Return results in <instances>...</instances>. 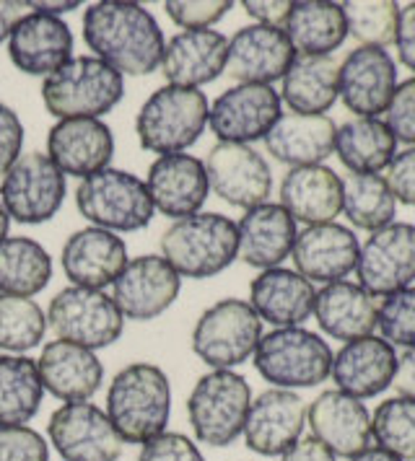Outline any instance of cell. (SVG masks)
<instances>
[{
  "mask_svg": "<svg viewBox=\"0 0 415 461\" xmlns=\"http://www.w3.org/2000/svg\"><path fill=\"white\" fill-rule=\"evenodd\" d=\"M83 40L120 76H151L164 55V32L141 3L99 0L83 11Z\"/></svg>",
  "mask_w": 415,
  "mask_h": 461,
  "instance_id": "obj_1",
  "label": "cell"
},
{
  "mask_svg": "<svg viewBox=\"0 0 415 461\" xmlns=\"http://www.w3.org/2000/svg\"><path fill=\"white\" fill-rule=\"evenodd\" d=\"M171 415V384L153 363H130L112 378L106 392V418L124 443L156 438Z\"/></svg>",
  "mask_w": 415,
  "mask_h": 461,
  "instance_id": "obj_2",
  "label": "cell"
},
{
  "mask_svg": "<svg viewBox=\"0 0 415 461\" xmlns=\"http://www.w3.org/2000/svg\"><path fill=\"white\" fill-rule=\"evenodd\" d=\"M159 247L180 277L206 280L231 267L239 249V230L221 212H195L174 221L161 233Z\"/></svg>",
  "mask_w": 415,
  "mask_h": 461,
  "instance_id": "obj_3",
  "label": "cell"
},
{
  "mask_svg": "<svg viewBox=\"0 0 415 461\" xmlns=\"http://www.w3.org/2000/svg\"><path fill=\"white\" fill-rule=\"evenodd\" d=\"M123 96V76L94 55L70 58L42 81L44 109L58 120H99Z\"/></svg>",
  "mask_w": 415,
  "mask_h": 461,
  "instance_id": "obj_4",
  "label": "cell"
},
{
  "mask_svg": "<svg viewBox=\"0 0 415 461\" xmlns=\"http://www.w3.org/2000/svg\"><path fill=\"white\" fill-rule=\"evenodd\" d=\"M208 109V96L200 88L161 86L145 99L135 117L141 148L156 156L185 153L203 138Z\"/></svg>",
  "mask_w": 415,
  "mask_h": 461,
  "instance_id": "obj_5",
  "label": "cell"
},
{
  "mask_svg": "<svg viewBox=\"0 0 415 461\" xmlns=\"http://www.w3.org/2000/svg\"><path fill=\"white\" fill-rule=\"evenodd\" d=\"M330 345L304 327L272 330L257 342L254 368L275 389H311L332 371Z\"/></svg>",
  "mask_w": 415,
  "mask_h": 461,
  "instance_id": "obj_6",
  "label": "cell"
},
{
  "mask_svg": "<svg viewBox=\"0 0 415 461\" xmlns=\"http://www.w3.org/2000/svg\"><path fill=\"white\" fill-rule=\"evenodd\" d=\"M76 208L91 226L112 233L145 229L156 212L143 179L124 168H104L81 179L76 189Z\"/></svg>",
  "mask_w": 415,
  "mask_h": 461,
  "instance_id": "obj_7",
  "label": "cell"
},
{
  "mask_svg": "<svg viewBox=\"0 0 415 461\" xmlns=\"http://www.w3.org/2000/svg\"><path fill=\"white\" fill-rule=\"evenodd\" d=\"M249 404L247 378L234 371H210L198 378L187 397V420L200 443L224 448L244 433Z\"/></svg>",
  "mask_w": 415,
  "mask_h": 461,
  "instance_id": "obj_8",
  "label": "cell"
},
{
  "mask_svg": "<svg viewBox=\"0 0 415 461\" xmlns=\"http://www.w3.org/2000/svg\"><path fill=\"white\" fill-rule=\"evenodd\" d=\"M263 339V319L242 298L208 306L192 330V353L213 371H231L254 356Z\"/></svg>",
  "mask_w": 415,
  "mask_h": 461,
  "instance_id": "obj_9",
  "label": "cell"
},
{
  "mask_svg": "<svg viewBox=\"0 0 415 461\" xmlns=\"http://www.w3.org/2000/svg\"><path fill=\"white\" fill-rule=\"evenodd\" d=\"M65 200V174L47 153L32 150L5 171L0 182V205L21 226H40L58 215Z\"/></svg>",
  "mask_w": 415,
  "mask_h": 461,
  "instance_id": "obj_10",
  "label": "cell"
},
{
  "mask_svg": "<svg viewBox=\"0 0 415 461\" xmlns=\"http://www.w3.org/2000/svg\"><path fill=\"white\" fill-rule=\"evenodd\" d=\"M47 324L52 327L58 339L81 345L86 350H99L120 339L124 316L120 314L112 295L70 285L50 301Z\"/></svg>",
  "mask_w": 415,
  "mask_h": 461,
  "instance_id": "obj_11",
  "label": "cell"
},
{
  "mask_svg": "<svg viewBox=\"0 0 415 461\" xmlns=\"http://www.w3.org/2000/svg\"><path fill=\"white\" fill-rule=\"evenodd\" d=\"M47 436L62 461H117L123 456L124 440L91 402H65L50 422Z\"/></svg>",
  "mask_w": 415,
  "mask_h": 461,
  "instance_id": "obj_12",
  "label": "cell"
},
{
  "mask_svg": "<svg viewBox=\"0 0 415 461\" xmlns=\"http://www.w3.org/2000/svg\"><path fill=\"white\" fill-rule=\"evenodd\" d=\"M281 94L272 86L239 84L226 88L208 109V125L218 143L265 140L270 127L281 120Z\"/></svg>",
  "mask_w": 415,
  "mask_h": 461,
  "instance_id": "obj_13",
  "label": "cell"
},
{
  "mask_svg": "<svg viewBox=\"0 0 415 461\" xmlns=\"http://www.w3.org/2000/svg\"><path fill=\"white\" fill-rule=\"evenodd\" d=\"M355 273L361 288L372 295H392L415 280V226L390 223L374 230L358 252Z\"/></svg>",
  "mask_w": 415,
  "mask_h": 461,
  "instance_id": "obj_14",
  "label": "cell"
},
{
  "mask_svg": "<svg viewBox=\"0 0 415 461\" xmlns=\"http://www.w3.org/2000/svg\"><path fill=\"white\" fill-rule=\"evenodd\" d=\"M208 187L231 208L252 210L268 203L272 171L263 153L242 143H216L208 150Z\"/></svg>",
  "mask_w": 415,
  "mask_h": 461,
  "instance_id": "obj_15",
  "label": "cell"
},
{
  "mask_svg": "<svg viewBox=\"0 0 415 461\" xmlns=\"http://www.w3.org/2000/svg\"><path fill=\"white\" fill-rule=\"evenodd\" d=\"M182 277L164 257L143 254L124 265L120 277L115 280V295L120 314L133 321H151L161 316L180 298Z\"/></svg>",
  "mask_w": 415,
  "mask_h": 461,
  "instance_id": "obj_16",
  "label": "cell"
},
{
  "mask_svg": "<svg viewBox=\"0 0 415 461\" xmlns=\"http://www.w3.org/2000/svg\"><path fill=\"white\" fill-rule=\"evenodd\" d=\"M311 438H317L335 456L353 459L374 446L372 415L361 399L340 389L322 392L307 410Z\"/></svg>",
  "mask_w": 415,
  "mask_h": 461,
  "instance_id": "obj_17",
  "label": "cell"
},
{
  "mask_svg": "<svg viewBox=\"0 0 415 461\" xmlns=\"http://www.w3.org/2000/svg\"><path fill=\"white\" fill-rule=\"evenodd\" d=\"M307 425V404L290 389H268L252 399L244 422V443L260 456H283L301 440Z\"/></svg>",
  "mask_w": 415,
  "mask_h": 461,
  "instance_id": "obj_18",
  "label": "cell"
},
{
  "mask_svg": "<svg viewBox=\"0 0 415 461\" xmlns=\"http://www.w3.org/2000/svg\"><path fill=\"white\" fill-rule=\"evenodd\" d=\"M293 60H296V50L290 47L283 29L249 23L228 40L224 73H228L239 84L270 86L289 73Z\"/></svg>",
  "mask_w": 415,
  "mask_h": 461,
  "instance_id": "obj_19",
  "label": "cell"
},
{
  "mask_svg": "<svg viewBox=\"0 0 415 461\" xmlns=\"http://www.w3.org/2000/svg\"><path fill=\"white\" fill-rule=\"evenodd\" d=\"M145 189L151 194L153 210L166 218H187L200 212L208 200V174L206 164L189 153L159 156L148 167Z\"/></svg>",
  "mask_w": 415,
  "mask_h": 461,
  "instance_id": "obj_20",
  "label": "cell"
},
{
  "mask_svg": "<svg viewBox=\"0 0 415 461\" xmlns=\"http://www.w3.org/2000/svg\"><path fill=\"white\" fill-rule=\"evenodd\" d=\"M60 262L62 273L73 285L104 291L106 285H115L124 270L127 247L117 233L88 226L68 236L62 244Z\"/></svg>",
  "mask_w": 415,
  "mask_h": 461,
  "instance_id": "obj_21",
  "label": "cell"
},
{
  "mask_svg": "<svg viewBox=\"0 0 415 461\" xmlns=\"http://www.w3.org/2000/svg\"><path fill=\"white\" fill-rule=\"evenodd\" d=\"M397 88V65L382 47H358L340 65V99L358 117H379Z\"/></svg>",
  "mask_w": 415,
  "mask_h": 461,
  "instance_id": "obj_22",
  "label": "cell"
},
{
  "mask_svg": "<svg viewBox=\"0 0 415 461\" xmlns=\"http://www.w3.org/2000/svg\"><path fill=\"white\" fill-rule=\"evenodd\" d=\"M228 40L216 29L180 32L164 44L161 76L166 86L200 88L213 84L226 70Z\"/></svg>",
  "mask_w": 415,
  "mask_h": 461,
  "instance_id": "obj_23",
  "label": "cell"
},
{
  "mask_svg": "<svg viewBox=\"0 0 415 461\" xmlns=\"http://www.w3.org/2000/svg\"><path fill=\"white\" fill-rule=\"evenodd\" d=\"M73 32L58 16L29 14L8 37V58L26 76H50L73 58Z\"/></svg>",
  "mask_w": 415,
  "mask_h": 461,
  "instance_id": "obj_24",
  "label": "cell"
},
{
  "mask_svg": "<svg viewBox=\"0 0 415 461\" xmlns=\"http://www.w3.org/2000/svg\"><path fill=\"white\" fill-rule=\"evenodd\" d=\"M47 156L62 174L86 179L109 168L115 135L102 120H60L50 127Z\"/></svg>",
  "mask_w": 415,
  "mask_h": 461,
  "instance_id": "obj_25",
  "label": "cell"
},
{
  "mask_svg": "<svg viewBox=\"0 0 415 461\" xmlns=\"http://www.w3.org/2000/svg\"><path fill=\"white\" fill-rule=\"evenodd\" d=\"M358 239L351 229L340 223L307 226L296 236L293 244V265L296 273L309 283H337L355 270L358 262Z\"/></svg>",
  "mask_w": 415,
  "mask_h": 461,
  "instance_id": "obj_26",
  "label": "cell"
},
{
  "mask_svg": "<svg viewBox=\"0 0 415 461\" xmlns=\"http://www.w3.org/2000/svg\"><path fill=\"white\" fill-rule=\"evenodd\" d=\"M397 353L382 337H361L346 342L332 357V378L340 392L355 399H369L392 386Z\"/></svg>",
  "mask_w": 415,
  "mask_h": 461,
  "instance_id": "obj_27",
  "label": "cell"
},
{
  "mask_svg": "<svg viewBox=\"0 0 415 461\" xmlns=\"http://www.w3.org/2000/svg\"><path fill=\"white\" fill-rule=\"evenodd\" d=\"M42 386L62 402H88L104 381V366L94 350L52 339L37 360Z\"/></svg>",
  "mask_w": 415,
  "mask_h": 461,
  "instance_id": "obj_28",
  "label": "cell"
},
{
  "mask_svg": "<svg viewBox=\"0 0 415 461\" xmlns=\"http://www.w3.org/2000/svg\"><path fill=\"white\" fill-rule=\"evenodd\" d=\"M239 230V249L236 257L257 270H272L293 252L296 244V221L289 210L275 203H263L257 208L247 210L242 221L236 223Z\"/></svg>",
  "mask_w": 415,
  "mask_h": 461,
  "instance_id": "obj_29",
  "label": "cell"
},
{
  "mask_svg": "<svg viewBox=\"0 0 415 461\" xmlns=\"http://www.w3.org/2000/svg\"><path fill=\"white\" fill-rule=\"evenodd\" d=\"M314 301L317 291L309 280L286 267L263 270L249 285V306L278 330L304 324L314 312Z\"/></svg>",
  "mask_w": 415,
  "mask_h": 461,
  "instance_id": "obj_30",
  "label": "cell"
},
{
  "mask_svg": "<svg viewBox=\"0 0 415 461\" xmlns=\"http://www.w3.org/2000/svg\"><path fill=\"white\" fill-rule=\"evenodd\" d=\"M337 125L327 114H281L265 135L268 153L290 168L319 167L335 150Z\"/></svg>",
  "mask_w": 415,
  "mask_h": 461,
  "instance_id": "obj_31",
  "label": "cell"
},
{
  "mask_svg": "<svg viewBox=\"0 0 415 461\" xmlns=\"http://www.w3.org/2000/svg\"><path fill=\"white\" fill-rule=\"evenodd\" d=\"M281 205L307 226L335 223L343 210V179L322 164L290 168L281 182Z\"/></svg>",
  "mask_w": 415,
  "mask_h": 461,
  "instance_id": "obj_32",
  "label": "cell"
},
{
  "mask_svg": "<svg viewBox=\"0 0 415 461\" xmlns=\"http://www.w3.org/2000/svg\"><path fill=\"white\" fill-rule=\"evenodd\" d=\"M376 312L379 306L374 303V295L348 280L325 285L317 291L314 301V316L322 332L343 342L372 335L376 330Z\"/></svg>",
  "mask_w": 415,
  "mask_h": 461,
  "instance_id": "obj_33",
  "label": "cell"
},
{
  "mask_svg": "<svg viewBox=\"0 0 415 461\" xmlns=\"http://www.w3.org/2000/svg\"><path fill=\"white\" fill-rule=\"evenodd\" d=\"M340 96V65L330 55H299L283 76L281 102L293 114H325Z\"/></svg>",
  "mask_w": 415,
  "mask_h": 461,
  "instance_id": "obj_34",
  "label": "cell"
},
{
  "mask_svg": "<svg viewBox=\"0 0 415 461\" xmlns=\"http://www.w3.org/2000/svg\"><path fill=\"white\" fill-rule=\"evenodd\" d=\"M283 32H286L290 47L296 52H301V55H330L348 37L343 3H327V0L293 3Z\"/></svg>",
  "mask_w": 415,
  "mask_h": 461,
  "instance_id": "obj_35",
  "label": "cell"
},
{
  "mask_svg": "<svg viewBox=\"0 0 415 461\" xmlns=\"http://www.w3.org/2000/svg\"><path fill=\"white\" fill-rule=\"evenodd\" d=\"M335 153L351 174H379L397 156V140L382 120L355 117L337 127Z\"/></svg>",
  "mask_w": 415,
  "mask_h": 461,
  "instance_id": "obj_36",
  "label": "cell"
},
{
  "mask_svg": "<svg viewBox=\"0 0 415 461\" xmlns=\"http://www.w3.org/2000/svg\"><path fill=\"white\" fill-rule=\"evenodd\" d=\"M52 277V257L29 236H8L0 241V294L32 298L47 288Z\"/></svg>",
  "mask_w": 415,
  "mask_h": 461,
  "instance_id": "obj_37",
  "label": "cell"
},
{
  "mask_svg": "<svg viewBox=\"0 0 415 461\" xmlns=\"http://www.w3.org/2000/svg\"><path fill=\"white\" fill-rule=\"evenodd\" d=\"M42 386L37 360L26 356L0 357V428L26 425L40 412Z\"/></svg>",
  "mask_w": 415,
  "mask_h": 461,
  "instance_id": "obj_38",
  "label": "cell"
},
{
  "mask_svg": "<svg viewBox=\"0 0 415 461\" xmlns=\"http://www.w3.org/2000/svg\"><path fill=\"white\" fill-rule=\"evenodd\" d=\"M343 212L355 229L374 233L394 223L397 200L382 174H351L343 182Z\"/></svg>",
  "mask_w": 415,
  "mask_h": 461,
  "instance_id": "obj_39",
  "label": "cell"
},
{
  "mask_svg": "<svg viewBox=\"0 0 415 461\" xmlns=\"http://www.w3.org/2000/svg\"><path fill=\"white\" fill-rule=\"evenodd\" d=\"M47 332V314L34 298L0 294V350L26 353L37 348Z\"/></svg>",
  "mask_w": 415,
  "mask_h": 461,
  "instance_id": "obj_40",
  "label": "cell"
},
{
  "mask_svg": "<svg viewBox=\"0 0 415 461\" xmlns=\"http://www.w3.org/2000/svg\"><path fill=\"white\" fill-rule=\"evenodd\" d=\"M374 440L397 459L415 461V399H384L372 418Z\"/></svg>",
  "mask_w": 415,
  "mask_h": 461,
  "instance_id": "obj_41",
  "label": "cell"
},
{
  "mask_svg": "<svg viewBox=\"0 0 415 461\" xmlns=\"http://www.w3.org/2000/svg\"><path fill=\"white\" fill-rule=\"evenodd\" d=\"M343 14L348 23V34H353L364 47H387L394 42L400 5L387 3H343Z\"/></svg>",
  "mask_w": 415,
  "mask_h": 461,
  "instance_id": "obj_42",
  "label": "cell"
},
{
  "mask_svg": "<svg viewBox=\"0 0 415 461\" xmlns=\"http://www.w3.org/2000/svg\"><path fill=\"white\" fill-rule=\"evenodd\" d=\"M376 327L382 339L400 348H415V285L387 295L376 312Z\"/></svg>",
  "mask_w": 415,
  "mask_h": 461,
  "instance_id": "obj_43",
  "label": "cell"
},
{
  "mask_svg": "<svg viewBox=\"0 0 415 461\" xmlns=\"http://www.w3.org/2000/svg\"><path fill=\"white\" fill-rule=\"evenodd\" d=\"M166 16L185 32L208 29L216 22H221L231 11L228 0H169L164 3Z\"/></svg>",
  "mask_w": 415,
  "mask_h": 461,
  "instance_id": "obj_44",
  "label": "cell"
},
{
  "mask_svg": "<svg viewBox=\"0 0 415 461\" xmlns=\"http://www.w3.org/2000/svg\"><path fill=\"white\" fill-rule=\"evenodd\" d=\"M0 461H50V443L26 425L0 428Z\"/></svg>",
  "mask_w": 415,
  "mask_h": 461,
  "instance_id": "obj_45",
  "label": "cell"
},
{
  "mask_svg": "<svg viewBox=\"0 0 415 461\" xmlns=\"http://www.w3.org/2000/svg\"><path fill=\"white\" fill-rule=\"evenodd\" d=\"M384 114H387L384 125L390 127L394 140L415 146V76L394 88Z\"/></svg>",
  "mask_w": 415,
  "mask_h": 461,
  "instance_id": "obj_46",
  "label": "cell"
},
{
  "mask_svg": "<svg viewBox=\"0 0 415 461\" xmlns=\"http://www.w3.org/2000/svg\"><path fill=\"white\" fill-rule=\"evenodd\" d=\"M138 461H206V456L200 454L198 443L187 438L185 433L164 430L161 436L145 440L141 446Z\"/></svg>",
  "mask_w": 415,
  "mask_h": 461,
  "instance_id": "obj_47",
  "label": "cell"
},
{
  "mask_svg": "<svg viewBox=\"0 0 415 461\" xmlns=\"http://www.w3.org/2000/svg\"><path fill=\"white\" fill-rule=\"evenodd\" d=\"M387 185L392 189L394 200L415 208V146L397 153L387 167Z\"/></svg>",
  "mask_w": 415,
  "mask_h": 461,
  "instance_id": "obj_48",
  "label": "cell"
},
{
  "mask_svg": "<svg viewBox=\"0 0 415 461\" xmlns=\"http://www.w3.org/2000/svg\"><path fill=\"white\" fill-rule=\"evenodd\" d=\"M21 148H23V125L19 114L0 102V176H5V171L19 161Z\"/></svg>",
  "mask_w": 415,
  "mask_h": 461,
  "instance_id": "obj_49",
  "label": "cell"
},
{
  "mask_svg": "<svg viewBox=\"0 0 415 461\" xmlns=\"http://www.w3.org/2000/svg\"><path fill=\"white\" fill-rule=\"evenodd\" d=\"M397 58L408 70L415 73V3H408L405 8H400V22H397Z\"/></svg>",
  "mask_w": 415,
  "mask_h": 461,
  "instance_id": "obj_50",
  "label": "cell"
},
{
  "mask_svg": "<svg viewBox=\"0 0 415 461\" xmlns=\"http://www.w3.org/2000/svg\"><path fill=\"white\" fill-rule=\"evenodd\" d=\"M247 16H252L257 23L263 26H275V29H283L290 16V8L293 3L289 0H244L242 3Z\"/></svg>",
  "mask_w": 415,
  "mask_h": 461,
  "instance_id": "obj_51",
  "label": "cell"
},
{
  "mask_svg": "<svg viewBox=\"0 0 415 461\" xmlns=\"http://www.w3.org/2000/svg\"><path fill=\"white\" fill-rule=\"evenodd\" d=\"M281 461H337L330 448H325L317 438H301L293 443L289 451L281 456Z\"/></svg>",
  "mask_w": 415,
  "mask_h": 461,
  "instance_id": "obj_52",
  "label": "cell"
},
{
  "mask_svg": "<svg viewBox=\"0 0 415 461\" xmlns=\"http://www.w3.org/2000/svg\"><path fill=\"white\" fill-rule=\"evenodd\" d=\"M392 384L400 397L415 399V348L397 356V371H394Z\"/></svg>",
  "mask_w": 415,
  "mask_h": 461,
  "instance_id": "obj_53",
  "label": "cell"
},
{
  "mask_svg": "<svg viewBox=\"0 0 415 461\" xmlns=\"http://www.w3.org/2000/svg\"><path fill=\"white\" fill-rule=\"evenodd\" d=\"M29 14H32V8L23 0H0V44L11 37L14 26Z\"/></svg>",
  "mask_w": 415,
  "mask_h": 461,
  "instance_id": "obj_54",
  "label": "cell"
},
{
  "mask_svg": "<svg viewBox=\"0 0 415 461\" xmlns=\"http://www.w3.org/2000/svg\"><path fill=\"white\" fill-rule=\"evenodd\" d=\"M29 8L34 14H44V16H58L60 19L62 14H70L78 8V0H62V3H52V0H32Z\"/></svg>",
  "mask_w": 415,
  "mask_h": 461,
  "instance_id": "obj_55",
  "label": "cell"
},
{
  "mask_svg": "<svg viewBox=\"0 0 415 461\" xmlns=\"http://www.w3.org/2000/svg\"><path fill=\"white\" fill-rule=\"evenodd\" d=\"M351 461H402V459H397L394 454L384 451V448H379V446H372L369 451H364V454L353 456Z\"/></svg>",
  "mask_w": 415,
  "mask_h": 461,
  "instance_id": "obj_56",
  "label": "cell"
},
{
  "mask_svg": "<svg viewBox=\"0 0 415 461\" xmlns=\"http://www.w3.org/2000/svg\"><path fill=\"white\" fill-rule=\"evenodd\" d=\"M8 229H11V218H8V212L0 205V241L8 239Z\"/></svg>",
  "mask_w": 415,
  "mask_h": 461,
  "instance_id": "obj_57",
  "label": "cell"
}]
</instances>
